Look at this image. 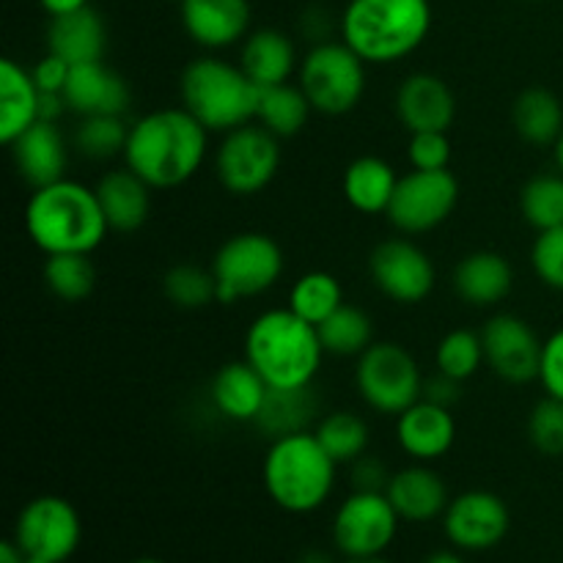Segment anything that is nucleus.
<instances>
[{
  "mask_svg": "<svg viewBox=\"0 0 563 563\" xmlns=\"http://www.w3.org/2000/svg\"><path fill=\"white\" fill-rule=\"evenodd\" d=\"M212 132L185 108H159L130 124L124 165L154 190L187 185L201 170Z\"/></svg>",
  "mask_w": 563,
  "mask_h": 563,
  "instance_id": "obj_1",
  "label": "nucleus"
},
{
  "mask_svg": "<svg viewBox=\"0 0 563 563\" xmlns=\"http://www.w3.org/2000/svg\"><path fill=\"white\" fill-rule=\"evenodd\" d=\"M25 231L44 256L55 253L91 256L104 242L110 225L93 187L75 179H60L31 192L25 207Z\"/></svg>",
  "mask_w": 563,
  "mask_h": 563,
  "instance_id": "obj_2",
  "label": "nucleus"
},
{
  "mask_svg": "<svg viewBox=\"0 0 563 563\" xmlns=\"http://www.w3.org/2000/svg\"><path fill=\"white\" fill-rule=\"evenodd\" d=\"M339 38L366 64L410 58L432 31L429 0H350L339 14Z\"/></svg>",
  "mask_w": 563,
  "mask_h": 563,
  "instance_id": "obj_3",
  "label": "nucleus"
},
{
  "mask_svg": "<svg viewBox=\"0 0 563 563\" xmlns=\"http://www.w3.org/2000/svg\"><path fill=\"white\" fill-rule=\"evenodd\" d=\"M324 355L317 324L300 319L291 308H269L245 330V361L269 388L313 385Z\"/></svg>",
  "mask_w": 563,
  "mask_h": 563,
  "instance_id": "obj_4",
  "label": "nucleus"
},
{
  "mask_svg": "<svg viewBox=\"0 0 563 563\" xmlns=\"http://www.w3.org/2000/svg\"><path fill=\"white\" fill-rule=\"evenodd\" d=\"M339 478V462L322 449L313 432L269 440L262 462V484L286 515H313L330 500Z\"/></svg>",
  "mask_w": 563,
  "mask_h": 563,
  "instance_id": "obj_5",
  "label": "nucleus"
},
{
  "mask_svg": "<svg viewBox=\"0 0 563 563\" xmlns=\"http://www.w3.org/2000/svg\"><path fill=\"white\" fill-rule=\"evenodd\" d=\"M181 108L196 115L209 132H225L256 121L262 88L242 71L240 64L201 55L181 69Z\"/></svg>",
  "mask_w": 563,
  "mask_h": 563,
  "instance_id": "obj_6",
  "label": "nucleus"
},
{
  "mask_svg": "<svg viewBox=\"0 0 563 563\" xmlns=\"http://www.w3.org/2000/svg\"><path fill=\"white\" fill-rule=\"evenodd\" d=\"M209 269L218 280V302L234 306V302L275 289L284 278L286 256L284 247L269 234L242 231V234L229 236L214 251Z\"/></svg>",
  "mask_w": 563,
  "mask_h": 563,
  "instance_id": "obj_7",
  "label": "nucleus"
},
{
  "mask_svg": "<svg viewBox=\"0 0 563 563\" xmlns=\"http://www.w3.org/2000/svg\"><path fill=\"white\" fill-rule=\"evenodd\" d=\"M366 60L341 38L311 44L300 58L297 86L306 91L313 113L346 115L366 93Z\"/></svg>",
  "mask_w": 563,
  "mask_h": 563,
  "instance_id": "obj_8",
  "label": "nucleus"
},
{
  "mask_svg": "<svg viewBox=\"0 0 563 563\" xmlns=\"http://www.w3.org/2000/svg\"><path fill=\"white\" fill-rule=\"evenodd\" d=\"M355 388L368 410L399 418L423 396V374L407 346L396 341H374L357 357Z\"/></svg>",
  "mask_w": 563,
  "mask_h": 563,
  "instance_id": "obj_9",
  "label": "nucleus"
},
{
  "mask_svg": "<svg viewBox=\"0 0 563 563\" xmlns=\"http://www.w3.org/2000/svg\"><path fill=\"white\" fill-rule=\"evenodd\" d=\"M280 137L258 121L225 132L214 152V176L231 196L251 198L267 190L280 170Z\"/></svg>",
  "mask_w": 563,
  "mask_h": 563,
  "instance_id": "obj_10",
  "label": "nucleus"
},
{
  "mask_svg": "<svg viewBox=\"0 0 563 563\" xmlns=\"http://www.w3.org/2000/svg\"><path fill=\"white\" fill-rule=\"evenodd\" d=\"M399 522L388 495L352 489L335 509L330 537L344 559H372L388 553L399 537Z\"/></svg>",
  "mask_w": 563,
  "mask_h": 563,
  "instance_id": "obj_11",
  "label": "nucleus"
},
{
  "mask_svg": "<svg viewBox=\"0 0 563 563\" xmlns=\"http://www.w3.org/2000/svg\"><path fill=\"white\" fill-rule=\"evenodd\" d=\"M460 181L445 170H416L399 176L394 201H390L385 218L390 220L399 234L421 236L440 229L454 214L460 203Z\"/></svg>",
  "mask_w": 563,
  "mask_h": 563,
  "instance_id": "obj_12",
  "label": "nucleus"
},
{
  "mask_svg": "<svg viewBox=\"0 0 563 563\" xmlns=\"http://www.w3.org/2000/svg\"><path fill=\"white\" fill-rule=\"evenodd\" d=\"M11 539L20 544L25 555L49 563H66L80 548V515L60 495H38L20 509Z\"/></svg>",
  "mask_w": 563,
  "mask_h": 563,
  "instance_id": "obj_13",
  "label": "nucleus"
},
{
  "mask_svg": "<svg viewBox=\"0 0 563 563\" xmlns=\"http://www.w3.org/2000/svg\"><path fill=\"white\" fill-rule=\"evenodd\" d=\"M368 275L372 284L399 306H418L432 295L438 284V267L432 256L410 236L379 242L368 256Z\"/></svg>",
  "mask_w": 563,
  "mask_h": 563,
  "instance_id": "obj_14",
  "label": "nucleus"
},
{
  "mask_svg": "<svg viewBox=\"0 0 563 563\" xmlns=\"http://www.w3.org/2000/svg\"><path fill=\"white\" fill-rule=\"evenodd\" d=\"M511 531V511L489 489H467L451 498L443 515V533L460 553H487Z\"/></svg>",
  "mask_w": 563,
  "mask_h": 563,
  "instance_id": "obj_15",
  "label": "nucleus"
},
{
  "mask_svg": "<svg viewBox=\"0 0 563 563\" xmlns=\"http://www.w3.org/2000/svg\"><path fill=\"white\" fill-rule=\"evenodd\" d=\"M484 361L489 372L509 385H528L539 379L544 341L517 313H495L484 322Z\"/></svg>",
  "mask_w": 563,
  "mask_h": 563,
  "instance_id": "obj_16",
  "label": "nucleus"
},
{
  "mask_svg": "<svg viewBox=\"0 0 563 563\" xmlns=\"http://www.w3.org/2000/svg\"><path fill=\"white\" fill-rule=\"evenodd\" d=\"M394 110L410 135L449 132L456 119V97L443 77L432 71H412L396 88Z\"/></svg>",
  "mask_w": 563,
  "mask_h": 563,
  "instance_id": "obj_17",
  "label": "nucleus"
},
{
  "mask_svg": "<svg viewBox=\"0 0 563 563\" xmlns=\"http://www.w3.org/2000/svg\"><path fill=\"white\" fill-rule=\"evenodd\" d=\"M179 14L190 42L209 53L234 47L251 33L247 0H181Z\"/></svg>",
  "mask_w": 563,
  "mask_h": 563,
  "instance_id": "obj_18",
  "label": "nucleus"
},
{
  "mask_svg": "<svg viewBox=\"0 0 563 563\" xmlns=\"http://www.w3.org/2000/svg\"><path fill=\"white\" fill-rule=\"evenodd\" d=\"M396 443L412 462H438L454 449L456 418L449 407L418 399L396 418Z\"/></svg>",
  "mask_w": 563,
  "mask_h": 563,
  "instance_id": "obj_19",
  "label": "nucleus"
},
{
  "mask_svg": "<svg viewBox=\"0 0 563 563\" xmlns=\"http://www.w3.org/2000/svg\"><path fill=\"white\" fill-rule=\"evenodd\" d=\"M64 97L71 113L80 119L86 115H126L132 104L130 82L119 71L110 69L104 60L71 66Z\"/></svg>",
  "mask_w": 563,
  "mask_h": 563,
  "instance_id": "obj_20",
  "label": "nucleus"
},
{
  "mask_svg": "<svg viewBox=\"0 0 563 563\" xmlns=\"http://www.w3.org/2000/svg\"><path fill=\"white\" fill-rule=\"evenodd\" d=\"M385 495H388L390 506L401 517V522H416V526L443 520L451 504L443 476L432 471L427 462H416V465L396 471L385 487Z\"/></svg>",
  "mask_w": 563,
  "mask_h": 563,
  "instance_id": "obj_21",
  "label": "nucleus"
},
{
  "mask_svg": "<svg viewBox=\"0 0 563 563\" xmlns=\"http://www.w3.org/2000/svg\"><path fill=\"white\" fill-rule=\"evenodd\" d=\"M9 148L16 174H20L33 190L66 179L69 143H66V135L60 132L58 124L36 121V124L27 132H22Z\"/></svg>",
  "mask_w": 563,
  "mask_h": 563,
  "instance_id": "obj_22",
  "label": "nucleus"
},
{
  "mask_svg": "<svg viewBox=\"0 0 563 563\" xmlns=\"http://www.w3.org/2000/svg\"><path fill=\"white\" fill-rule=\"evenodd\" d=\"M451 286L471 308H495L515 289V267L498 251H473L454 267Z\"/></svg>",
  "mask_w": 563,
  "mask_h": 563,
  "instance_id": "obj_23",
  "label": "nucleus"
},
{
  "mask_svg": "<svg viewBox=\"0 0 563 563\" xmlns=\"http://www.w3.org/2000/svg\"><path fill=\"white\" fill-rule=\"evenodd\" d=\"M47 53L64 58L69 66L102 60L108 53V25L93 5L49 16Z\"/></svg>",
  "mask_w": 563,
  "mask_h": 563,
  "instance_id": "obj_24",
  "label": "nucleus"
},
{
  "mask_svg": "<svg viewBox=\"0 0 563 563\" xmlns=\"http://www.w3.org/2000/svg\"><path fill=\"white\" fill-rule=\"evenodd\" d=\"M93 190H97L99 207L108 218L110 231L132 234L141 225H146L148 214H152L154 187L146 185L135 170H130L126 165L108 170Z\"/></svg>",
  "mask_w": 563,
  "mask_h": 563,
  "instance_id": "obj_25",
  "label": "nucleus"
},
{
  "mask_svg": "<svg viewBox=\"0 0 563 563\" xmlns=\"http://www.w3.org/2000/svg\"><path fill=\"white\" fill-rule=\"evenodd\" d=\"M267 390L269 385L264 383L262 374L242 357V361H231L218 368L209 383V399H212L214 410L229 421L253 423L262 412Z\"/></svg>",
  "mask_w": 563,
  "mask_h": 563,
  "instance_id": "obj_26",
  "label": "nucleus"
},
{
  "mask_svg": "<svg viewBox=\"0 0 563 563\" xmlns=\"http://www.w3.org/2000/svg\"><path fill=\"white\" fill-rule=\"evenodd\" d=\"M240 66L258 88H269L289 82V77L300 69V58H297L295 42L284 31L258 27L247 33L242 42Z\"/></svg>",
  "mask_w": 563,
  "mask_h": 563,
  "instance_id": "obj_27",
  "label": "nucleus"
},
{
  "mask_svg": "<svg viewBox=\"0 0 563 563\" xmlns=\"http://www.w3.org/2000/svg\"><path fill=\"white\" fill-rule=\"evenodd\" d=\"M38 91L31 69L14 58L0 60V141L5 146L38 121Z\"/></svg>",
  "mask_w": 563,
  "mask_h": 563,
  "instance_id": "obj_28",
  "label": "nucleus"
},
{
  "mask_svg": "<svg viewBox=\"0 0 563 563\" xmlns=\"http://www.w3.org/2000/svg\"><path fill=\"white\" fill-rule=\"evenodd\" d=\"M396 185H399V174L394 165L374 154H363V157L352 159L341 179V192H344L346 203L361 214H385L390 201H394Z\"/></svg>",
  "mask_w": 563,
  "mask_h": 563,
  "instance_id": "obj_29",
  "label": "nucleus"
},
{
  "mask_svg": "<svg viewBox=\"0 0 563 563\" xmlns=\"http://www.w3.org/2000/svg\"><path fill=\"white\" fill-rule=\"evenodd\" d=\"M319 421V396L313 385L306 388H269L262 412L253 427L269 440L286 438V434L311 432Z\"/></svg>",
  "mask_w": 563,
  "mask_h": 563,
  "instance_id": "obj_30",
  "label": "nucleus"
},
{
  "mask_svg": "<svg viewBox=\"0 0 563 563\" xmlns=\"http://www.w3.org/2000/svg\"><path fill=\"white\" fill-rule=\"evenodd\" d=\"M511 124L531 146H555L563 132L561 99L550 88H526L511 104Z\"/></svg>",
  "mask_w": 563,
  "mask_h": 563,
  "instance_id": "obj_31",
  "label": "nucleus"
},
{
  "mask_svg": "<svg viewBox=\"0 0 563 563\" xmlns=\"http://www.w3.org/2000/svg\"><path fill=\"white\" fill-rule=\"evenodd\" d=\"M311 113L313 108L300 86L280 82V86L262 88L256 121L264 130L273 132L275 137H280V141H284V137L300 135V132L306 130Z\"/></svg>",
  "mask_w": 563,
  "mask_h": 563,
  "instance_id": "obj_32",
  "label": "nucleus"
},
{
  "mask_svg": "<svg viewBox=\"0 0 563 563\" xmlns=\"http://www.w3.org/2000/svg\"><path fill=\"white\" fill-rule=\"evenodd\" d=\"M317 330L324 352L335 357H361L374 344V319L363 308L346 302L317 324Z\"/></svg>",
  "mask_w": 563,
  "mask_h": 563,
  "instance_id": "obj_33",
  "label": "nucleus"
},
{
  "mask_svg": "<svg viewBox=\"0 0 563 563\" xmlns=\"http://www.w3.org/2000/svg\"><path fill=\"white\" fill-rule=\"evenodd\" d=\"M313 434L339 465H352L357 456L366 454L372 440L368 423L350 410H333L322 416L313 427Z\"/></svg>",
  "mask_w": 563,
  "mask_h": 563,
  "instance_id": "obj_34",
  "label": "nucleus"
},
{
  "mask_svg": "<svg viewBox=\"0 0 563 563\" xmlns=\"http://www.w3.org/2000/svg\"><path fill=\"white\" fill-rule=\"evenodd\" d=\"M44 286L60 302H80L97 286V269L88 253H55L44 258Z\"/></svg>",
  "mask_w": 563,
  "mask_h": 563,
  "instance_id": "obj_35",
  "label": "nucleus"
},
{
  "mask_svg": "<svg viewBox=\"0 0 563 563\" xmlns=\"http://www.w3.org/2000/svg\"><path fill=\"white\" fill-rule=\"evenodd\" d=\"M341 306H344V289L339 278L324 269L300 275L289 289V308L311 324H322Z\"/></svg>",
  "mask_w": 563,
  "mask_h": 563,
  "instance_id": "obj_36",
  "label": "nucleus"
},
{
  "mask_svg": "<svg viewBox=\"0 0 563 563\" xmlns=\"http://www.w3.org/2000/svg\"><path fill=\"white\" fill-rule=\"evenodd\" d=\"M520 214L533 231H550L563 225V174L548 170L537 174L522 185Z\"/></svg>",
  "mask_w": 563,
  "mask_h": 563,
  "instance_id": "obj_37",
  "label": "nucleus"
},
{
  "mask_svg": "<svg viewBox=\"0 0 563 563\" xmlns=\"http://www.w3.org/2000/svg\"><path fill=\"white\" fill-rule=\"evenodd\" d=\"M126 137H130V124L124 115H86L77 121L75 132H71V146L82 157L104 163V159L124 154Z\"/></svg>",
  "mask_w": 563,
  "mask_h": 563,
  "instance_id": "obj_38",
  "label": "nucleus"
},
{
  "mask_svg": "<svg viewBox=\"0 0 563 563\" xmlns=\"http://www.w3.org/2000/svg\"><path fill=\"white\" fill-rule=\"evenodd\" d=\"M165 300L174 302L181 311H198L212 302H218V280L212 269L198 267V264H174L163 275Z\"/></svg>",
  "mask_w": 563,
  "mask_h": 563,
  "instance_id": "obj_39",
  "label": "nucleus"
},
{
  "mask_svg": "<svg viewBox=\"0 0 563 563\" xmlns=\"http://www.w3.org/2000/svg\"><path fill=\"white\" fill-rule=\"evenodd\" d=\"M484 344L482 333L476 330H451L440 339L438 350H434V366L438 372L449 374V377L467 383L471 377H476L478 368L484 366Z\"/></svg>",
  "mask_w": 563,
  "mask_h": 563,
  "instance_id": "obj_40",
  "label": "nucleus"
},
{
  "mask_svg": "<svg viewBox=\"0 0 563 563\" xmlns=\"http://www.w3.org/2000/svg\"><path fill=\"white\" fill-rule=\"evenodd\" d=\"M528 440L542 456H563V401L544 396L528 416Z\"/></svg>",
  "mask_w": 563,
  "mask_h": 563,
  "instance_id": "obj_41",
  "label": "nucleus"
},
{
  "mask_svg": "<svg viewBox=\"0 0 563 563\" xmlns=\"http://www.w3.org/2000/svg\"><path fill=\"white\" fill-rule=\"evenodd\" d=\"M531 267L548 289L563 291V225L539 231L531 245Z\"/></svg>",
  "mask_w": 563,
  "mask_h": 563,
  "instance_id": "obj_42",
  "label": "nucleus"
},
{
  "mask_svg": "<svg viewBox=\"0 0 563 563\" xmlns=\"http://www.w3.org/2000/svg\"><path fill=\"white\" fill-rule=\"evenodd\" d=\"M407 163L416 170H445L451 163V141L445 132H416L407 143Z\"/></svg>",
  "mask_w": 563,
  "mask_h": 563,
  "instance_id": "obj_43",
  "label": "nucleus"
},
{
  "mask_svg": "<svg viewBox=\"0 0 563 563\" xmlns=\"http://www.w3.org/2000/svg\"><path fill=\"white\" fill-rule=\"evenodd\" d=\"M539 383H542L544 394L563 401V328L544 341Z\"/></svg>",
  "mask_w": 563,
  "mask_h": 563,
  "instance_id": "obj_44",
  "label": "nucleus"
},
{
  "mask_svg": "<svg viewBox=\"0 0 563 563\" xmlns=\"http://www.w3.org/2000/svg\"><path fill=\"white\" fill-rule=\"evenodd\" d=\"M390 476L394 473L385 467V462L377 454H368V451L350 465V482L357 493H385Z\"/></svg>",
  "mask_w": 563,
  "mask_h": 563,
  "instance_id": "obj_45",
  "label": "nucleus"
},
{
  "mask_svg": "<svg viewBox=\"0 0 563 563\" xmlns=\"http://www.w3.org/2000/svg\"><path fill=\"white\" fill-rule=\"evenodd\" d=\"M69 71L71 66L66 64L64 58L58 55L47 53L36 66L31 69L33 80H36L38 91H47V93H64L66 82H69Z\"/></svg>",
  "mask_w": 563,
  "mask_h": 563,
  "instance_id": "obj_46",
  "label": "nucleus"
},
{
  "mask_svg": "<svg viewBox=\"0 0 563 563\" xmlns=\"http://www.w3.org/2000/svg\"><path fill=\"white\" fill-rule=\"evenodd\" d=\"M339 22H333V14H330L324 5H308L300 16V33L306 42L311 44H322L333 38V27L339 31Z\"/></svg>",
  "mask_w": 563,
  "mask_h": 563,
  "instance_id": "obj_47",
  "label": "nucleus"
},
{
  "mask_svg": "<svg viewBox=\"0 0 563 563\" xmlns=\"http://www.w3.org/2000/svg\"><path fill=\"white\" fill-rule=\"evenodd\" d=\"M462 385H465V383H460V379H454V377H449V374L438 372L434 377L423 379V396H421V399L432 401V405H440V407H449V410H451V407L460 405Z\"/></svg>",
  "mask_w": 563,
  "mask_h": 563,
  "instance_id": "obj_48",
  "label": "nucleus"
},
{
  "mask_svg": "<svg viewBox=\"0 0 563 563\" xmlns=\"http://www.w3.org/2000/svg\"><path fill=\"white\" fill-rule=\"evenodd\" d=\"M66 113H71V110H69V102H66L64 93L42 91V97H38V121L58 124Z\"/></svg>",
  "mask_w": 563,
  "mask_h": 563,
  "instance_id": "obj_49",
  "label": "nucleus"
},
{
  "mask_svg": "<svg viewBox=\"0 0 563 563\" xmlns=\"http://www.w3.org/2000/svg\"><path fill=\"white\" fill-rule=\"evenodd\" d=\"M38 5H42L49 16H60L69 14V11L86 9V5H91V0H38Z\"/></svg>",
  "mask_w": 563,
  "mask_h": 563,
  "instance_id": "obj_50",
  "label": "nucleus"
},
{
  "mask_svg": "<svg viewBox=\"0 0 563 563\" xmlns=\"http://www.w3.org/2000/svg\"><path fill=\"white\" fill-rule=\"evenodd\" d=\"M25 559L27 555L22 553V548L14 539H5V542L0 544V563H25Z\"/></svg>",
  "mask_w": 563,
  "mask_h": 563,
  "instance_id": "obj_51",
  "label": "nucleus"
},
{
  "mask_svg": "<svg viewBox=\"0 0 563 563\" xmlns=\"http://www.w3.org/2000/svg\"><path fill=\"white\" fill-rule=\"evenodd\" d=\"M423 563H467L465 559H462L460 550H434V553H429L427 559H423Z\"/></svg>",
  "mask_w": 563,
  "mask_h": 563,
  "instance_id": "obj_52",
  "label": "nucleus"
},
{
  "mask_svg": "<svg viewBox=\"0 0 563 563\" xmlns=\"http://www.w3.org/2000/svg\"><path fill=\"white\" fill-rule=\"evenodd\" d=\"M300 563H333V559L324 550H308L300 555Z\"/></svg>",
  "mask_w": 563,
  "mask_h": 563,
  "instance_id": "obj_53",
  "label": "nucleus"
},
{
  "mask_svg": "<svg viewBox=\"0 0 563 563\" xmlns=\"http://www.w3.org/2000/svg\"><path fill=\"white\" fill-rule=\"evenodd\" d=\"M553 157H555V168H559L563 174V132H561V137L555 141V146H553Z\"/></svg>",
  "mask_w": 563,
  "mask_h": 563,
  "instance_id": "obj_54",
  "label": "nucleus"
},
{
  "mask_svg": "<svg viewBox=\"0 0 563 563\" xmlns=\"http://www.w3.org/2000/svg\"><path fill=\"white\" fill-rule=\"evenodd\" d=\"M341 563H394V561H388L385 555H372V559H344Z\"/></svg>",
  "mask_w": 563,
  "mask_h": 563,
  "instance_id": "obj_55",
  "label": "nucleus"
},
{
  "mask_svg": "<svg viewBox=\"0 0 563 563\" xmlns=\"http://www.w3.org/2000/svg\"><path fill=\"white\" fill-rule=\"evenodd\" d=\"M126 563H168V561L152 559V555H143V559H132V561H126Z\"/></svg>",
  "mask_w": 563,
  "mask_h": 563,
  "instance_id": "obj_56",
  "label": "nucleus"
},
{
  "mask_svg": "<svg viewBox=\"0 0 563 563\" xmlns=\"http://www.w3.org/2000/svg\"><path fill=\"white\" fill-rule=\"evenodd\" d=\"M25 563H49V561H44V559H33V555H27Z\"/></svg>",
  "mask_w": 563,
  "mask_h": 563,
  "instance_id": "obj_57",
  "label": "nucleus"
}]
</instances>
